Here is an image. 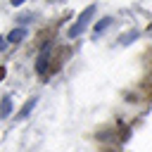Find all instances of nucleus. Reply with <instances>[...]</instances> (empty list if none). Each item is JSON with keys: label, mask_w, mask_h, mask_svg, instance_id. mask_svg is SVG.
I'll list each match as a JSON object with an SVG mask.
<instances>
[{"label": "nucleus", "mask_w": 152, "mask_h": 152, "mask_svg": "<svg viewBox=\"0 0 152 152\" xmlns=\"http://www.w3.org/2000/svg\"><path fill=\"white\" fill-rule=\"evenodd\" d=\"M95 17V5H88L81 14H78V19H76V24L69 28V38H76V36H81L83 31H86V26L90 24V19Z\"/></svg>", "instance_id": "obj_1"}, {"label": "nucleus", "mask_w": 152, "mask_h": 152, "mask_svg": "<svg viewBox=\"0 0 152 152\" xmlns=\"http://www.w3.org/2000/svg\"><path fill=\"white\" fill-rule=\"evenodd\" d=\"M48 62H50V55H48V45H45L43 52L38 55V62H36V71H38V76H43V74L48 71Z\"/></svg>", "instance_id": "obj_2"}, {"label": "nucleus", "mask_w": 152, "mask_h": 152, "mask_svg": "<svg viewBox=\"0 0 152 152\" xmlns=\"http://www.w3.org/2000/svg\"><path fill=\"white\" fill-rule=\"evenodd\" d=\"M10 112H12V97L5 95L2 97V104H0V116H10Z\"/></svg>", "instance_id": "obj_3"}, {"label": "nucleus", "mask_w": 152, "mask_h": 152, "mask_svg": "<svg viewBox=\"0 0 152 152\" xmlns=\"http://www.w3.org/2000/svg\"><path fill=\"white\" fill-rule=\"evenodd\" d=\"M24 36H26V28H14V31L7 36V40H10V43H19V40H24Z\"/></svg>", "instance_id": "obj_4"}, {"label": "nucleus", "mask_w": 152, "mask_h": 152, "mask_svg": "<svg viewBox=\"0 0 152 152\" xmlns=\"http://www.w3.org/2000/svg\"><path fill=\"white\" fill-rule=\"evenodd\" d=\"M36 102H38V100H36V97H31V100H28V102L21 107V112H19V119H26V116L31 114V109L36 107Z\"/></svg>", "instance_id": "obj_5"}, {"label": "nucleus", "mask_w": 152, "mask_h": 152, "mask_svg": "<svg viewBox=\"0 0 152 152\" xmlns=\"http://www.w3.org/2000/svg\"><path fill=\"white\" fill-rule=\"evenodd\" d=\"M109 24H112V19H102V21H97V24H95V33H100V31H104V28H107Z\"/></svg>", "instance_id": "obj_6"}, {"label": "nucleus", "mask_w": 152, "mask_h": 152, "mask_svg": "<svg viewBox=\"0 0 152 152\" xmlns=\"http://www.w3.org/2000/svg\"><path fill=\"white\" fill-rule=\"evenodd\" d=\"M21 2H24V0H12V5H21Z\"/></svg>", "instance_id": "obj_7"}]
</instances>
